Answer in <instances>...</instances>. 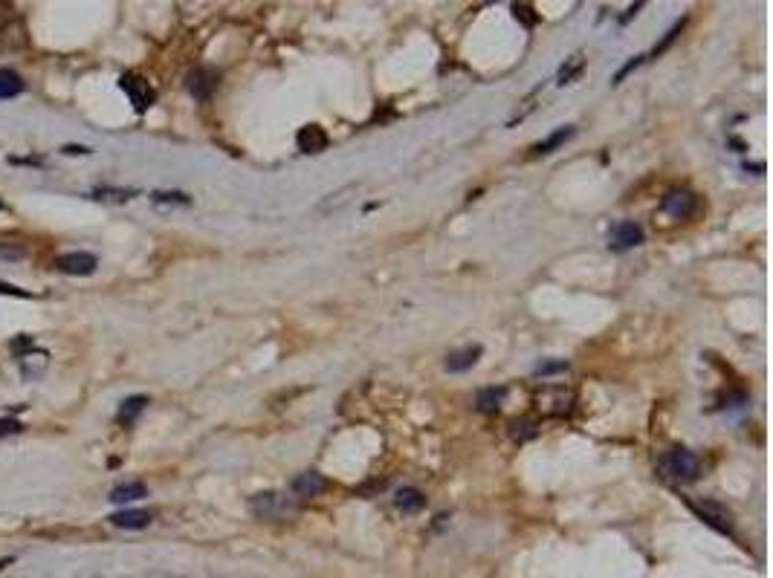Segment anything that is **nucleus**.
<instances>
[{"label":"nucleus","mask_w":773,"mask_h":578,"mask_svg":"<svg viewBox=\"0 0 773 578\" xmlns=\"http://www.w3.org/2000/svg\"><path fill=\"white\" fill-rule=\"evenodd\" d=\"M660 472L666 477H672V480L692 483V480H698V475H701V460L692 451H686V448H672V451H666L660 457Z\"/></svg>","instance_id":"f257e3e1"},{"label":"nucleus","mask_w":773,"mask_h":578,"mask_svg":"<svg viewBox=\"0 0 773 578\" xmlns=\"http://www.w3.org/2000/svg\"><path fill=\"white\" fill-rule=\"evenodd\" d=\"M686 506L695 512L707 527H712L715 532L733 535V515H730L722 503H715V501H689V498H686Z\"/></svg>","instance_id":"f03ea898"},{"label":"nucleus","mask_w":773,"mask_h":578,"mask_svg":"<svg viewBox=\"0 0 773 578\" xmlns=\"http://www.w3.org/2000/svg\"><path fill=\"white\" fill-rule=\"evenodd\" d=\"M695 208H698V197L692 194V191H686V188L669 191V194L663 197V203H660V211L669 214L672 220H686V217L695 214Z\"/></svg>","instance_id":"7ed1b4c3"},{"label":"nucleus","mask_w":773,"mask_h":578,"mask_svg":"<svg viewBox=\"0 0 773 578\" xmlns=\"http://www.w3.org/2000/svg\"><path fill=\"white\" fill-rule=\"evenodd\" d=\"M119 87L128 93V99H130V104H133V110H148L151 104H154V90H151V84L148 81L142 78V75H133V73H125L122 78H119Z\"/></svg>","instance_id":"20e7f679"},{"label":"nucleus","mask_w":773,"mask_h":578,"mask_svg":"<svg viewBox=\"0 0 773 578\" xmlns=\"http://www.w3.org/2000/svg\"><path fill=\"white\" fill-rule=\"evenodd\" d=\"M185 87H189V93L197 101H209L211 93L218 90V73L209 70V67H197V70H192L189 75H185Z\"/></svg>","instance_id":"39448f33"},{"label":"nucleus","mask_w":773,"mask_h":578,"mask_svg":"<svg viewBox=\"0 0 773 578\" xmlns=\"http://www.w3.org/2000/svg\"><path fill=\"white\" fill-rule=\"evenodd\" d=\"M96 266H99V260L90 252H67L58 258V269L64 275H93Z\"/></svg>","instance_id":"423d86ee"},{"label":"nucleus","mask_w":773,"mask_h":578,"mask_svg":"<svg viewBox=\"0 0 773 578\" xmlns=\"http://www.w3.org/2000/svg\"><path fill=\"white\" fill-rule=\"evenodd\" d=\"M481 353L484 347L481 344H472V347H464V350H455V353H449L446 356V370L449 373H466L478 365V359H481Z\"/></svg>","instance_id":"0eeeda50"},{"label":"nucleus","mask_w":773,"mask_h":578,"mask_svg":"<svg viewBox=\"0 0 773 578\" xmlns=\"http://www.w3.org/2000/svg\"><path fill=\"white\" fill-rule=\"evenodd\" d=\"M296 145L302 153H322L328 148V133L319 125H307L296 133Z\"/></svg>","instance_id":"6e6552de"},{"label":"nucleus","mask_w":773,"mask_h":578,"mask_svg":"<svg viewBox=\"0 0 773 578\" xmlns=\"http://www.w3.org/2000/svg\"><path fill=\"white\" fill-rule=\"evenodd\" d=\"M643 243V229L626 220V223H617L611 229V246L614 249H631V246H641Z\"/></svg>","instance_id":"1a4fd4ad"},{"label":"nucleus","mask_w":773,"mask_h":578,"mask_svg":"<svg viewBox=\"0 0 773 578\" xmlns=\"http://www.w3.org/2000/svg\"><path fill=\"white\" fill-rule=\"evenodd\" d=\"M325 477L322 475H316V472H304L299 475L296 480H292V494H299V498H316V494H322L325 491Z\"/></svg>","instance_id":"9d476101"},{"label":"nucleus","mask_w":773,"mask_h":578,"mask_svg":"<svg viewBox=\"0 0 773 578\" xmlns=\"http://www.w3.org/2000/svg\"><path fill=\"white\" fill-rule=\"evenodd\" d=\"M111 524L119 527V529H145L151 524V512H145V509H125V512L111 515Z\"/></svg>","instance_id":"9b49d317"},{"label":"nucleus","mask_w":773,"mask_h":578,"mask_svg":"<svg viewBox=\"0 0 773 578\" xmlns=\"http://www.w3.org/2000/svg\"><path fill=\"white\" fill-rule=\"evenodd\" d=\"M504 396H507V388H484V391H478V396H475V408L481 410V414L493 417V414H498V410H501Z\"/></svg>","instance_id":"f8f14e48"},{"label":"nucleus","mask_w":773,"mask_h":578,"mask_svg":"<svg viewBox=\"0 0 773 578\" xmlns=\"http://www.w3.org/2000/svg\"><path fill=\"white\" fill-rule=\"evenodd\" d=\"M148 402H151V399H148V396H140V394H137V396H128V399L119 405V410H116V422L130 425V422L137 420L142 410L148 408Z\"/></svg>","instance_id":"ddd939ff"},{"label":"nucleus","mask_w":773,"mask_h":578,"mask_svg":"<svg viewBox=\"0 0 773 578\" xmlns=\"http://www.w3.org/2000/svg\"><path fill=\"white\" fill-rule=\"evenodd\" d=\"M394 503H397V509H400V512L414 515V512H420V509L426 506V498H423V491H420V489L409 486V489H400V491H397Z\"/></svg>","instance_id":"4468645a"},{"label":"nucleus","mask_w":773,"mask_h":578,"mask_svg":"<svg viewBox=\"0 0 773 578\" xmlns=\"http://www.w3.org/2000/svg\"><path fill=\"white\" fill-rule=\"evenodd\" d=\"M148 494V486L140 483V480H133V483H122V486H113L111 491V501L113 503H133V501H140Z\"/></svg>","instance_id":"2eb2a0df"},{"label":"nucleus","mask_w":773,"mask_h":578,"mask_svg":"<svg viewBox=\"0 0 773 578\" xmlns=\"http://www.w3.org/2000/svg\"><path fill=\"white\" fill-rule=\"evenodd\" d=\"M23 78L15 73V70H9V67H0V99H15V96H20L23 93Z\"/></svg>","instance_id":"dca6fc26"},{"label":"nucleus","mask_w":773,"mask_h":578,"mask_svg":"<svg viewBox=\"0 0 773 578\" xmlns=\"http://www.w3.org/2000/svg\"><path fill=\"white\" fill-rule=\"evenodd\" d=\"M574 136V127L571 125H565V127H559V130H553L550 136H545L542 142H536L533 145V153H550V151H556L559 145H565L568 139Z\"/></svg>","instance_id":"f3484780"},{"label":"nucleus","mask_w":773,"mask_h":578,"mask_svg":"<svg viewBox=\"0 0 773 578\" xmlns=\"http://www.w3.org/2000/svg\"><path fill=\"white\" fill-rule=\"evenodd\" d=\"M47 359H49L47 353H30V356H23V359H20V373H23L26 379H38V376L44 373V367H47Z\"/></svg>","instance_id":"a211bd4d"},{"label":"nucleus","mask_w":773,"mask_h":578,"mask_svg":"<svg viewBox=\"0 0 773 578\" xmlns=\"http://www.w3.org/2000/svg\"><path fill=\"white\" fill-rule=\"evenodd\" d=\"M278 506V498L273 491H266V494H255L252 498V512L255 515H261V517H266V515H273V509Z\"/></svg>","instance_id":"6ab92c4d"},{"label":"nucleus","mask_w":773,"mask_h":578,"mask_svg":"<svg viewBox=\"0 0 773 578\" xmlns=\"http://www.w3.org/2000/svg\"><path fill=\"white\" fill-rule=\"evenodd\" d=\"M684 23H686V20H678V23L672 26V30H669V32H666V35H663V41H660V44L655 46V52H652V55H655V58H657V55H660V52H666V49H669V46L675 44V38H678V35H681V30H684Z\"/></svg>","instance_id":"aec40b11"},{"label":"nucleus","mask_w":773,"mask_h":578,"mask_svg":"<svg viewBox=\"0 0 773 578\" xmlns=\"http://www.w3.org/2000/svg\"><path fill=\"white\" fill-rule=\"evenodd\" d=\"M151 200L154 203H180V206H189V197L185 194H180V191H156V194H151Z\"/></svg>","instance_id":"412c9836"},{"label":"nucleus","mask_w":773,"mask_h":578,"mask_svg":"<svg viewBox=\"0 0 773 578\" xmlns=\"http://www.w3.org/2000/svg\"><path fill=\"white\" fill-rule=\"evenodd\" d=\"M576 73H582V58H579V55H574L571 64L559 70V84H568V81H571Z\"/></svg>","instance_id":"4be33fe9"},{"label":"nucleus","mask_w":773,"mask_h":578,"mask_svg":"<svg viewBox=\"0 0 773 578\" xmlns=\"http://www.w3.org/2000/svg\"><path fill=\"white\" fill-rule=\"evenodd\" d=\"M0 258H4V260H23V258H26V249H23V246L0 243Z\"/></svg>","instance_id":"5701e85b"},{"label":"nucleus","mask_w":773,"mask_h":578,"mask_svg":"<svg viewBox=\"0 0 773 578\" xmlns=\"http://www.w3.org/2000/svg\"><path fill=\"white\" fill-rule=\"evenodd\" d=\"M568 370V362H542L536 367V376H550V373H565Z\"/></svg>","instance_id":"b1692460"},{"label":"nucleus","mask_w":773,"mask_h":578,"mask_svg":"<svg viewBox=\"0 0 773 578\" xmlns=\"http://www.w3.org/2000/svg\"><path fill=\"white\" fill-rule=\"evenodd\" d=\"M510 434L516 439H527V436H536V428H533V422H513L510 425Z\"/></svg>","instance_id":"393cba45"},{"label":"nucleus","mask_w":773,"mask_h":578,"mask_svg":"<svg viewBox=\"0 0 773 578\" xmlns=\"http://www.w3.org/2000/svg\"><path fill=\"white\" fill-rule=\"evenodd\" d=\"M513 12H516V18H519V20H524V26H533V23H536V15H533V6H527V4H516V6H513Z\"/></svg>","instance_id":"a878e982"},{"label":"nucleus","mask_w":773,"mask_h":578,"mask_svg":"<svg viewBox=\"0 0 773 578\" xmlns=\"http://www.w3.org/2000/svg\"><path fill=\"white\" fill-rule=\"evenodd\" d=\"M643 58H646V55H634V58H631V61H629V64H626V67H623V70H620V73L614 75V84H620V81H623V78H626V75H629L631 70H637V67H641V64H643Z\"/></svg>","instance_id":"bb28decb"},{"label":"nucleus","mask_w":773,"mask_h":578,"mask_svg":"<svg viewBox=\"0 0 773 578\" xmlns=\"http://www.w3.org/2000/svg\"><path fill=\"white\" fill-rule=\"evenodd\" d=\"M0 295H12V298H32V295L26 292V289H20V287H12V284H4V281H0Z\"/></svg>","instance_id":"cd10ccee"},{"label":"nucleus","mask_w":773,"mask_h":578,"mask_svg":"<svg viewBox=\"0 0 773 578\" xmlns=\"http://www.w3.org/2000/svg\"><path fill=\"white\" fill-rule=\"evenodd\" d=\"M20 431V422H15V420H4L0 422V434H18Z\"/></svg>","instance_id":"c85d7f7f"},{"label":"nucleus","mask_w":773,"mask_h":578,"mask_svg":"<svg viewBox=\"0 0 773 578\" xmlns=\"http://www.w3.org/2000/svg\"><path fill=\"white\" fill-rule=\"evenodd\" d=\"M61 151L64 153H90V148H85V145H64Z\"/></svg>","instance_id":"c756f323"},{"label":"nucleus","mask_w":773,"mask_h":578,"mask_svg":"<svg viewBox=\"0 0 773 578\" xmlns=\"http://www.w3.org/2000/svg\"><path fill=\"white\" fill-rule=\"evenodd\" d=\"M4 208H6V203H4V200H0V211H4Z\"/></svg>","instance_id":"7c9ffc66"}]
</instances>
